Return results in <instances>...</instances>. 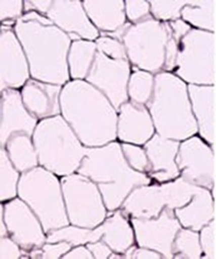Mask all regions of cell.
<instances>
[{"label":"cell","mask_w":216,"mask_h":259,"mask_svg":"<svg viewBox=\"0 0 216 259\" xmlns=\"http://www.w3.org/2000/svg\"><path fill=\"white\" fill-rule=\"evenodd\" d=\"M131 221L140 247L158 251L165 258H173V242L182 229L175 210L165 207L156 218H132Z\"/></svg>","instance_id":"11"},{"label":"cell","mask_w":216,"mask_h":259,"mask_svg":"<svg viewBox=\"0 0 216 259\" xmlns=\"http://www.w3.org/2000/svg\"><path fill=\"white\" fill-rule=\"evenodd\" d=\"M125 258H162L163 256L158 251H154L146 247L136 248L133 246L128 249L126 252L124 254Z\"/></svg>","instance_id":"39"},{"label":"cell","mask_w":216,"mask_h":259,"mask_svg":"<svg viewBox=\"0 0 216 259\" xmlns=\"http://www.w3.org/2000/svg\"><path fill=\"white\" fill-rule=\"evenodd\" d=\"M125 46L128 60L138 70L157 73L164 70L173 36L169 22L157 21L149 16L139 23H126L117 33Z\"/></svg>","instance_id":"6"},{"label":"cell","mask_w":216,"mask_h":259,"mask_svg":"<svg viewBox=\"0 0 216 259\" xmlns=\"http://www.w3.org/2000/svg\"><path fill=\"white\" fill-rule=\"evenodd\" d=\"M32 141L39 165L60 178L76 173L86 155L87 147L61 114L40 120Z\"/></svg>","instance_id":"5"},{"label":"cell","mask_w":216,"mask_h":259,"mask_svg":"<svg viewBox=\"0 0 216 259\" xmlns=\"http://www.w3.org/2000/svg\"><path fill=\"white\" fill-rule=\"evenodd\" d=\"M22 249L10 236H4L0 240V258H19L22 256Z\"/></svg>","instance_id":"38"},{"label":"cell","mask_w":216,"mask_h":259,"mask_svg":"<svg viewBox=\"0 0 216 259\" xmlns=\"http://www.w3.org/2000/svg\"><path fill=\"white\" fill-rule=\"evenodd\" d=\"M154 76L145 70H136L131 74L128 82L129 100L136 104L147 105L154 93Z\"/></svg>","instance_id":"29"},{"label":"cell","mask_w":216,"mask_h":259,"mask_svg":"<svg viewBox=\"0 0 216 259\" xmlns=\"http://www.w3.org/2000/svg\"><path fill=\"white\" fill-rule=\"evenodd\" d=\"M77 173L98 186L110 212L121 207L136 187L151 184L148 175L131 168L123 154L121 144L116 141L101 147L87 148Z\"/></svg>","instance_id":"3"},{"label":"cell","mask_w":216,"mask_h":259,"mask_svg":"<svg viewBox=\"0 0 216 259\" xmlns=\"http://www.w3.org/2000/svg\"><path fill=\"white\" fill-rule=\"evenodd\" d=\"M166 207V200L160 185H143L136 187L121 205V210L132 218L158 217Z\"/></svg>","instance_id":"19"},{"label":"cell","mask_w":216,"mask_h":259,"mask_svg":"<svg viewBox=\"0 0 216 259\" xmlns=\"http://www.w3.org/2000/svg\"><path fill=\"white\" fill-rule=\"evenodd\" d=\"M104 233L101 226L96 228H82L76 226H67L47 234L46 242H58L65 241L72 246L87 245L100 241Z\"/></svg>","instance_id":"26"},{"label":"cell","mask_w":216,"mask_h":259,"mask_svg":"<svg viewBox=\"0 0 216 259\" xmlns=\"http://www.w3.org/2000/svg\"><path fill=\"white\" fill-rule=\"evenodd\" d=\"M131 74L128 59L115 60L98 50L85 80L99 89L118 110L122 104L129 101L127 88Z\"/></svg>","instance_id":"9"},{"label":"cell","mask_w":216,"mask_h":259,"mask_svg":"<svg viewBox=\"0 0 216 259\" xmlns=\"http://www.w3.org/2000/svg\"><path fill=\"white\" fill-rule=\"evenodd\" d=\"M1 214L8 229L9 236L25 252L39 249L46 243V233L42 224L28 205L19 198L1 204Z\"/></svg>","instance_id":"10"},{"label":"cell","mask_w":216,"mask_h":259,"mask_svg":"<svg viewBox=\"0 0 216 259\" xmlns=\"http://www.w3.org/2000/svg\"><path fill=\"white\" fill-rule=\"evenodd\" d=\"M103 230L102 241L115 253L124 254L133 246L135 241L134 229L128 221V216L122 210L110 212L100 225Z\"/></svg>","instance_id":"22"},{"label":"cell","mask_w":216,"mask_h":259,"mask_svg":"<svg viewBox=\"0 0 216 259\" xmlns=\"http://www.w3.org/2000/svg\"><path fill=\"white\" fill-rule=\"evenodd\" d=\"M62 89L63 85L30 78L20 91L26 109L40 121L61 114Z\"/></svg>","instance_id":"18"},{"label":"cell","mask_w":216,"mask_h":259,"mask_svg":"<svg viewBox=\"0 0 216 259\" xmlns=\"http://www.w3.org/2000/svg\"><path fill=\"white\" fill-rule=\"evenodd\" d=\"M2 148L6 149L11 163L21 174L39 166L32 137L25 133H16L9 138Z\"/></svg>","instance_id":"24"},{"label":"cell","mask_w":216,"mask_h":259,"mask_svg":"<svg viewBox=\"0 0 216 259\" xmlns=\"http://www.w3.org/2000/svg\"><path fill=\"white\" fill-rule=\"evenodd\" d=\"M175 214L184 228L200 231L213 218V201L210 192L199 187L188 204L175 210Z\"/></svg>","instance_id":"21"},{"label":"cell","mask_w":216,"mask_h":259,"mask_svg":"<svg viewBox=\"0 0 216 259\" xmlns=\"http://www.w3.org/2000/svg\"><path fill=\"white\" fill-rule=\"evenodd\" d=\"M72 245L67 241L58 242H46L41 247L42 258H60L65 256L71 249Z\"/></svg>","instance_id":"37"},{"label":"cell","mask_w":216,"mask_h":259,"mask_svg":"<svg viewBox=\"0 0 216 259\" xmlns=\"http://www.w3.org/2000/svg\"><path fill=\"white\" fill-rule=\"evenodd\" d=\"M86 246L95 258H110V255L114 252L112 249L102 240L96 242L88 243Z\"/></svg>","instance_id":"40"},{"label":"cell","mask_w":216,"mask_h":259,"mask_svg":"<svg viewBox=\"0 0 216 259\" xmlns=\"http://www.w3.org/2000/svg\"><path fill=\"white\" fill-rule=\"evenodd\" d=\"M146 106L163 138L180 142L198 132L188 85L177 75L164 71L154 76V93Z\"/></svg>","instance_id":"4"},{"label":"cell","mask_w":216,"mask_h":259,"mask_svg":"<svg viewBox=\"0 0 216 259\" xmlns=\"http://www.w3.org/2000/svg\"><path fill=\"white\" fill-rule=\"evenodd\" d=\"M46 16L61 31L69 35L71 41L78 39L96 41L100 36V32L90 21L82 1H53Z\"/></svg>","instance_id":"14"},{"label":"cell","mask_w":216,"mask_h":259,"mask_svg":"<svg viewBox=\"0 0 216 259\" xmlns=\"http://www.w3.org/2000/svg\"><path fill=\"white\" fill-rule=\"evenodd\" d=\"M82 2L90 21L100 35H114L126 24L124 1L84 0Z\"/></svg>","instance_id":"20"},{"label":"cell","mask_w":216,"mask_h":259,"mask_svg":"<svg viewBox=\"0 0 216 259\" xmlns=\"http://www.w3.org/2000/svg\"><path fill=\"white\" fill-rule=\"evenodd\" d=\"M61 115L87 148L117 138L118 112L111 102L85 80H70L60 95Z\"/></svg>","instance_id":"2"},{"label":"cell","mask_w":216,"mask_h":259,"mask_svg":"<svg viewBox=\"0 0 216 259\" xmlns=\"http://www.w3.org/2000/svg\"><path fill=\"white\" fill-rule=\"evenodd\" d=\"M18 196L37 215L45 233L70 225L59 177L42 166L21 175Z\"/></svg>","instance_id":"7"},{"label":"cell","mask_w":216,"mask_h":259,"mask_svg":"<svg viewBox=\"0 0 216 259\" xmlns=\"http://www.w3.org/2000/svg\"><path fill=\"white\" fill-rule=\"evenodd\" d=\"M180 144L178 141L163 138L157 133L144 144L150 165L148 176L151 179L164 183L181 176L177 163Z\"/></svg>","instance_id":"17"},{"label":"cell","mask_w":216,"mask_h":259,"mask_svg":"<svg viewBox=\"0 0 216 259\" xmlns=\"http://www.w3.org/2000/svg\"><path fill=\"white\" fill-rule=\"evenodd\" d=\"M200 244L202 251L205 254L206 257H214L215 240H214V221H212L201 229Z\"/></svg>","instance_id":"36"},{"label":"cell","mask_w":216,"mask_h":259,"mask_svg":"<svg viewBox=\"0 0 216 259\" xmlns=\"http://www.w3.org/2000/svg\"><path fill=\"white\" fill-rule=\"evenodd\" d=\"M30 66L31 77L64 85L70 80L67 57L71 39L47 16L31 11L14 27Z\"/></svg>","instance_id":"1"},{"label":"cell","mask_w":216,"mask_h":259,"mask_svg":"<svg viewBox=\"0 0 216 259\" xmlns=\"http://www.w3.org/2000/svg\"><path fill=\"white\" fill-rule=\"evenodd\" d=\"M98 53L95 41L78 39L71 41L67 62L70 80H85Z\"/></svg>","instance_id":"25"},{"label":"cell","mask_w":216,"mask_h":259,"mask_svg":"<svg viewBox=\"0 0 216 259\" xmlns=\"http://www.w3.org/2000/svg\"><path fill=\"white\" fill-rule=\"evenodd\" d=\"M31 77L26 54L13 27L0 29V90L17 89Z\"/></svg>","instance_id":"12"},{"label":"cell","mask_w":216,"mask_h":259,"mask_svg":"<svg viewBox=\"0 0 216 259\" xmlns=\"http://www.w3.org/2000/svg\"><path fill=\"white\" fill-rule=\"evenodd\" d=\"M99 52L115 60H126L127 54L122 41L109 35H100L95 41Z\"/></svg>","instance_id":"33"},{"label":"cell","mask_w":216,"mask_h":259,"mask_svg":"<svg viewBox=\"0 0 216 259\" xmlns=\"http://www.w3.org/2000/svg\"><path fill=\"white\" fill-rule=\"evenodd\" d=\"M180 174L191 184L203 188L213 187V154L205 143L192 137L180 144L177 156Z\"/></svg>","instance_id":"13"},{"label":"cell","mask_w":216,"mask_h":259,"mask_svg":"<svg viewBox=\"0 0 216 259\" xmlns=\"http://www.w3.org/2000/svg\"><path fill=\"white\" fill-rule=\"evenodd\" d=\"M117 112V138L120 142L144 145L154 137L155 127L146 105L129 100Z\"/></svg>","instance_id":"16"},{"label":"cell","mask_w":216,"mask_h":259,"mask_svg":"<svg viewBox=\"0 0 216 259\" xmlns=\"http://www.w3.org/2000/svg\"><path fill=\"white\" fill-rule=\"evenodd\" d=\"M0 146L4 148L9 138L16 133L32 137L39 120L27 110L17 89L1 92Z\"/></svg>","instance_id":"15"},{"label":"cell","mask_w":216,"mask_h":259,"mask_svg":"<svg viewBox=\"0 0 216 259\" xmlns=\"http://www.w3.org/2000/svg\"><path fill=\"white\" fill-rule=\"evenodd\" d=\"M63 258H94L91 251L86 246L82 245L75 246V248L70 249Z\"/></svg>","instance_id":"42"},{"label":"cell","mask_w":216,"mask_h":259,"mask_svg":"<svg viewBox=\"0 0 216 259\" xmlns=\"http://www.w3.org/2000/svg\"><path fill=\"white\" fill-rule=\"evenodd\" d=\"M53 1H24V14L28 13L31 11H35L37 13L47 16L48 12L50 11L52 6Z\"/></svg>","instance_id":"41"},{"label":"cell","mask_w":216,"mask_h":259,"mask_svg":"<svg viewBox=\"0 0 216 259\" xmlns=\"http://www.w3.org/2000/svg\"><path fill=\"white\" fill-rule=\"evenodd\" d=\"M125 16L131 23L137 24L150 16V4L146 1H125Z\"/></svg>","instance_id":"35"},{"label":"cell","mask_w":216,"mask_h":259,"mask_svg":"<svg viewBox=\"0 0 216 259\" xmlns=\"http://www.w3.org/2000/svg\"><path fill=\"white\" fill-rule=\"evenodd\" d=\"M161 186L166 200V207L172 210L181 208L188 204L199 188L187 182L182 177L161 183Z\"/></svg>","instance_id":"27"},{"label":"cell","mask_w":216,"mask_h":259,"mask_svg":"<svg viewBox=\"0 0 216 259\" xmlns=\"http://www.w3.org/2000/svg\"><path fill=\"white\" fill-rule=\"evenodd\" d=\"M24 15V1H0L1 26L15 27L16 22Z\"/></svg>","instance_id":"34"},{"label":"cell","mask_w":216,"mask_h":259,"mask_svg":"<svg viewBox=\"0 0 216 259\" xmlns=\"http://www.w3.org/2000/svg\"><path fill=\"white\" fill-rule=\"evenodd\" d=\"M188 2H164L150 1L152 16L157 21L166 22L176 21L182 16V11Z\"/></svg>","instance_id":"31"},{"label":"cell","mask_w":216,"mask_h":259,"mask_svg":"<svg viewBox=\"0 0 216 259\" xmlns=\"http://www.w3.org/2000/svg\"><path fill=\"white\" fill-rule=\"evenodd\" d=\"M68 219L72 226L94 229L107 217V209L99 187L79 173L60 178Z\"/></svg>","instance_id":"8"},{"label":"cell","mask_w":216,"mask_h":259,"mask_svg":"<svg viewBox=\"0 0 216 259\" xmlns=\"http://www.w3.org/2000/svg\"><path fill=\"white\" fill-rule=\"evenodd\" d=\"M192 109L200 134L208 143L213 142V130L209 127L212 123L213 112V88L188 85Z\"/></svg>","instance_id":"23"},{"label":"cell","mask_w":216,"mask_h":259,"mask_svg":"<svg viewBox=\"0 0 216 259\" xmlns=\"http://www.w3.org/2000/svg\"><path fill=\"white\" fill-rule=\"evenodd\" d=\"M120 144L124 157L131 168L141 173L148 175L150 165L145 150L135 144L125 143Z\"/></svg>","instance_id":"32"},{"label":"cell","mask_w":216,"mask_h":259,"mask_svg":"<svg viewBox=\"0 0 216 259\" xmlns=\"http://www.w3.org/2000/svg\"><path fill=\"white\" fill-rule=\"evenodd\" d=\"M21 173L11 163L5 148L0 150V199L8 202L18 195L19 181Z\"/></svg>","instance_id":"28"},{"label":"cell","mask_w":216,"mask_h":259,"mask_svg":"<svg viewBox=\"0 0 216 259\" xmlns=\"http://www.w3.org/2000/svg\"><path fill=\"white\" fill-rule=\"evenodd\" d=\"M173 257L200 258L203 254L198 232L190 229H181L172 246Z\"/></svg>","instance_id":"30"}]
</instances>
